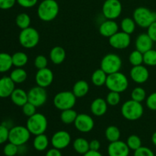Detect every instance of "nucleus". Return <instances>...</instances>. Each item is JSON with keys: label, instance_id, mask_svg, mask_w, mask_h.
Segmentation results:
<instances>
[{"label": "nucleus", "instance_id": "1", "mask_svg": "<svg viewBox=\"0 0 156 156\" xmlns=\"http://www.w3.org/2000/svg\"><path fill=\"white\" fill-rule=\"evenodd\" d=\"M59 6L56 0H43L37 7V16L41 21L49 22L57 17Z\"/></svg>", "mask_w": 156, "mask_h": 156}, {"label": "nucleus", "instance_id": "2", "mask_svg": "<svg viewBox=\"0 0 156 156\" xmlns=\"http://www.w3.org/2000/svg\"><path fill=\"white\" fill-rule=\"evenodd\" d=\"M144 113V108L140 102L128 100L121 107V114L126 120L134 121L141 118Z\"/></svg>", "mask_w": 156, "mask_h": 156}, {"label": "nucleus", "instance_id": "3", "mask_svg": "<svg viewBox=\"0 0 156 156\" xmlns=\"http://www.w3.org/2000/svg\"><path fill=\"white\" fill-rule=\"evenodd\" d=\"M105 85L110 91L122 93L127 89L129 86V80L123 73L117 72L108 75Z\"/></svg>", "mask_w": 156, "mask_h": 156}, {"label": "nucleus", "instance_id": "4", "mask_svg": "<svg viewBox=\"0 0 156 156\" xmlns=\"http://www.w3.org/2000/svg\"><path fill=\"white\" fill-rule=\"evenodd\" d=\"M26 126L32 135H40L46 132L48 126V120L45 115L41 113H36L28 117Z\"/></svg>", "mask_w": 156, "mask_h": 156}, {"label": "nucleus", "instance_id": "5", "mask_svg": "<svg viewBox=\"0 0 156 156\" xmlns=\"http://www.w3.org/2000/svg\"><path fill=\"white\" fill-rule=\"evenodd\" d=\"M133 18L136 25L143 28H147L151 24L156 21V12L146 7H138L134 10Z\"/></svg>", "mask_w": 156, "mask_h": 156}, {"label": "nucleus", "instance_id": "6", "mask_svg": "<svg viewBox=\"0 0 156 156\" xmlns=\"http://www.w3.org/2000/svg\"><path fill=\"white\" fill-rule=\"evenodd\" d=\"M77 98L75 96L73 91H62L57 93L53 98V105L56 109L59 111L73 108L76 103Z\"/></svg>", "mask_w": 156, "mask_h": 156}, {"label": "nucleus", "instance_id": "7", "mask_svg": "<svg viewBox=\"0 0 156 156\" xmlns=\"http://www.w3.org/2000/svg\"><path fill=\"white\" fill-rule=\"evenodd\" d=\"M31 133L27 126H15L9 129V142L18 146L25 145L29 141Z\"/></svg>", "mask_w": 156, "mask_h": 156}, {"label": "nucleus", "instance_id": "8", "mask_svg": "<svg viewBox=\"0 0 156 156\" xmlns=\"http://www.w3.org/2000/svg\"><path fill=\"white\" fill-rule=\"evenodd\" d=\"M20 44L26 49L34 48L40 41V34L37 30L32 27L23 29L18 36Z\"/></svg>", "mask_w": 156, "mask_h": 156}, {"label": "nucleus", "instance_id": "9", "mask_svg": "<svg viewBox=\"0 0 156 156\" xmlns=\"http://www.w3.org/2000/svg\"><path fill=\"white\" fill-rule=\"evenodd\" d=\"M122 67V59L115 53H108L101 61V69L108 75L120 72Z\"/></svg>", "mask_w": 156, "mask_h": 156}, {"label": "nucleus", "instance_id": "10", "mask_svg": "<svg viewBox=\"0 0 156 156\" xmlns=\"http://www.w3.org/2000/svg\"><path fill=\"white\" fill-rule=\"evenodd\" d=\"M122 9L120 0H105L102 6V14L106 19L115 20L121 15Z\"/></svg>", "mask_w": 156, "mask_h": 156}, {"label": "nucleus", "instance_id": "11", "mask_svg": "<svg viewBox=\"0 0 156 156\" xmlns=\"http://www.w3.org/2000/svg\"><path fill=\"white\" fill-rule=\"evenodd\" d=\"M27 98H28V102L31 103L37 108H39L45 105L47 101L48 94L45 88L37 85L27 91Z\"/></svg>", "mask_w": 156, "mask_h": 156}, {"label": "nucleus", "instance_id": "12", "mask_svg": "<svg viewBox=\"0 0 156 156\" xmlns=\"http://www.w3.org/2000/svg\"><path fill=\"white\" fill-rule=\"evenodd\" d=\"M131 43L130 34L123 31H118L109 37V44L116 50L126 49Z\"/></svg>", "mask_w": 156, "mask_h": 156}, {"label": "nucleus", "instance_id": "13", "mask_svg": "<svg viewBox=\"0 0 156 156\" xmlns=\"http://www.w3.org/2000/svg\"><path fill=\"white\" fill-rule=\"evenodd\" d=\"M71 140V136L67 131L59 130L52 136L50 143L53 148L62 150L69 146Z\"/></svg>", "mask_w": 156, "mask_h": 156}, {"label": "nucleus", "instance_id": "14", "mask_svg": "<svg viewBox=\"0 0 156 156\" xmlns=\"http://www.w3.org/2000/svg\"><path fill=\"white\" fill-rule=\"evenodd\" d=\"M76 129L81 133H89L94 126V121L92 117L87 114H78L74 122Z\"/></svg>", "mask_w": 156, "mask_h": 156}, {"label": "nucleus", "instance_id": "15", "mask_svg": "<svg viewBox=\"0 0 156 156\" xmlns=\"http://www.w3.org/2000/svg\"><path fill=\"white\" fill-rule=\"evenodd\" d=\"M54 75L52 70L49 68L41 69H38L35 75V82L37 85L42 88H47L50 86L53 82Z\"/></svg>", "mask_w": 156, "mask_h": 156}, {"label": "nucleus", "instance_id": "16", "mask_svg": "<svg viewBox=\"0 0 156 156\" xmlns=\"http://www.w3.org/2000/svg\"><path fill=\"white\" fill-rule=\"evenodd\" d=\"M130 149L126 143L120 140L112 142L108 147V154L109 156H129Z\"/></svg>", "mask_w": 156, "mask_h": 156}, {"label": "nucleus", "instance_id": "17", "mask_svg": "<svg viewBox=\"0 0 156 156\" xmlns=\"http://www.w3.org/2000/svg\"><path fill=\"white\" fill-rule=\"evenodd\" d=\"M129 76L134 82L137 84H143L147 82L149 78L148 69L143 65L133 66L129 72Z\"/></svg>", "mask_w": 156, "mask_h": 156}, {"label": "nucleus", "instance_id": "18", "mask_svg": "<svg viewBox=\"0 0 156 156\" xmlns=\"http://www.w3.org/2000/svg\"><path fill=\"white\" fill-rule=\"evenodd\" d=\"M119 25L114 20L106 19L99 26V33L105 37H111L118 32Z\"/></svg>", "mask_w": 156, "mask_h": 156}, {"label": "nucleus", "instance_id": "19", "mask_svg": "<svg viewBox=\"0 0 156 156\" xmlns=\"http://www.w3.org/2000/svg\"><path fill=\"white\" fill-rule=\"evenodd\" d=\"M154 41L150 38L147 33L140 34L136 39V50L144 53L153 47Z\"/></svg>", "mask_w": 156, "mask_h": 156}, {"label": "nucleus", "instance_id": "20", "mask_svg": "<svg viewBox=\"0 0 156 156\" xmlns=\"http://www.w3.org/2000/svg\"><path fill=\"white\" fill-rule=\"evenodd\" d=\"M15 89V83L9 76H3L0 79V98H6L10 97Z\"/></svg>", "mask_w": 156, "mask_h": 156}, {"label": "nucleus", "instance_id": "21", "mask_svg": "<svg viewBox=\"0 0 156 156\" xmlns=\"http://www.w3.org/2000/svg\"><path fill=\"white\" fill-rule=\"evenodd\" d=\"M108 107V105L106 100L101 98H98L91 102L90 109H91V112L93 115L96 116V117H101L107 113Z\"/></svg>", "mask_w": 156, "mask_h": 156}, {"label": "nucleus", "instance_id": "22", "mask_svg": "<svg viewBox=\"0 0 156 156\" xmlns=\"http://www.w3.org/2000/svg\"><path fill=\"white\" fill-rule=\"evenodd\" d=\"M12 103L16 106L22 107L28 102L27 92L21 88H15L10 96Z\"/></svg>", "mask_w": 156, "mask_h": 156}, {"label": "nucleus", "instance_id": "23", "mask_svg": "<svg viewBox=\"0 0 156 156\" xmlns=\"http://www.w3.org/2000/svg\"><path fill=\"white\" fill-rule=\"evenodd\" d=\"M66 57L65 50L62 47L56 46L53 47L50 52V59L53 64L59 65L62 63Z\"/></svg>", "mask_w": 156, "mask_h": 156}, {"label": "nucleus", "instance_id": "24", "mask_svg": "<svg viewBox=\"0 0 156 156\" xmlns=\"http://www.w3.org/2000/svg\"><path fill=\"white\" fill-rule=\"evenodd\" d=\"M73 93L77 98H81L86 95L89 91V85L85 80L77 81L73 87Z\"/></svg>", "mask_w": 156, "mask_h": 156}, {"label": "nucleus", "instance_id": "25", "mask_svg": "<svg viewBox=\"0 0 156 156\" xmlns=\"http://www.w3.org/2000/svg\"><path fill=\"white\" fill-rule=\"evenodd\" d=\"M49 139L44 133L35 136L33 140V146L35 150L38 152L45 151L48 148Z\"/></svg>", "mask_w": 156, "mask_h": 156}, {"label": "nucleus", "instance_id": "26", "mask_svg": "<svg viewBox=\"0 0 156 156\" xmlns=\"http://www.w3.org/2000/svg\"><path fill=\"white\" fill-rule=\"evenodd\" d=\"M108 74L101 69H96L91 75V82L94 86L101 87L106 84Z\"/></svg>", "mask_w": 156, "mask_h": 156}, {"label": "nucleus", "instance_id": "27", "mask_svg": "<svg viewBox=\"0 0 156 156\" xmlns=\"http://www.w3.org/2000/svg\"><path fill=\"white\" fill-rule=\"evenodd\" d=\"M73 146L74 150L77 153L81 154V155H84L88 151L90 150L89 142L85 140V138H82V137L76 139L73 142Z\"/></svg>", "mask_w": 156, "mask_h": 156}, {"label": "nucleus", "instance_id": "28", "mask_svg": "<svg viewBox=\"0 0 156 156\" xmlns=\"http://www.w3.org/2000/svg\"><path fill=\"white\" fill-rule=\"evenodd\" d=\"M13 66L12 55L7 53H0V73L9 71Z\"/></svg>", "mask_w": 156, "mask_h": 156}, {"label": "nucleus", "instance_id": "29", "mask_svg": "<svg viewBox=\"0 0 156 156\" xmlns=\"http://www.w3.org/2000/svg\"><path fill=\"white\" fill-rule=\"evenodd\" d=\"M9 77L15 84H21L26 81L27 73L23 68H15L11 72Z\"/></svg>", "mask_w": 156, "mask_h": 156}, {"label": "nucleus", "instance_id": "30", "mask_svg": "<svg viewBox=\"0 0 156 156\" xmlns=\"http://www.w3.org/2000/svg\"><path fill=\"white\" fill-rule=\"evenodd\" d=\"M13 66L15 68H23L28 62V56L24 52H16L12 56Z\"/></svg>", "mask_w": 156, "mask_h": 156}, {"label": "nucleus", "instance_id": "31", "mask_svg": "<svg viewBox=\"0 0 156 156\" xmlns=\"http://www.w3.org/2000/svg\"><path fill=\"white\" fill-rule=\"evenodd\" d=\"M77 116V112L73 108L64 110V111H62L60 114V120L65 124H71V123H74Z\"/></svg>", "mask_w": 156, "mask_h": 156}, {"label": "nucleus", "instance_id": "32", "mask_svg": "<svg viewBox=\"0 0 156 156\" xmlns=\"http://www.w3.org/2000/svg\"><path fill=\"white\" fill-rule=\"evenodd\" d=\"M120 130L117 126H109L107 127L105 130V137L107 140L110 143L120 140Z\"/></svg>", "mask_w": 156, "mask_h": 156}, {"label": "nucleus", "instance_id": "33", "mask_svg": "<svg viewBox=\"0 0 156 156\" xmlns=\"http://www.w3.org/2000/svg\"><path fill=\"white\" fill-rule=\"evenodd\" d=\"M136 26V24L135 21L133 20V18H124L120 23V27H121L122 31L125 32L128 34H131L135 31Z\"/></svg>", "mask_w": 156, "mask_h": 156}, {"label": "nucleus", "instance_id": "34", "mask_svg": "<svg viewBox=\"0 0 156 156\" xmlns=\"http://www.w3.org/2000/svg\"><path fill=\"white\" fill-rule=\"evenodd\" d=\"M30 17L27 13H20L15 18V24L21 30L30 27Z\"/></svg>", "mask_w": 156, "mask_h": 156}, {"label": "nucleus", "instance_id": "35", "mask_svg": "<svg viewBox=\"0 0 156 156\" xmlns=\"http://www.w3.org/2000/svg\"><path fill=\"white\" fill-rule=\"evenodd\" d=\"M143 63L149 66H156V50L151 49L143 53Z\"/></svg>", "mask_w": 156, "mask_h": 156}, {"label": "nucleus", "instance_id": "36", "mask_svg": "<svg viewBox=\"0 0 156 156\" xmlns=\"http://www.w3.org/2000/svg\"><path fill=\"white\" fill-rule=\"evenodd\" d=\"M131 99L136 101L137 102H142L146 100V90L142 87H136L132 91H131Z\"/></svg>", "mask_w": 156, "mask_h": 156}, {"label": "nucleus", "instance_id": "37", "mask_svg": "<svg viewBox=\"0 0 156 156\" xmlns=\"http://www.w3.org/2000/svg\"><path fill=\"white\" fill-rule=\"evenodd\" d=\"M129 61L133 66L142 65L143 63V53L137 50H133L129 54Z\"/></svg>", "mask_w": 156, "mask_h": 156}, {"label": "nucleus", "instance_id": "38", "mask_svg": "<svg viewBox=\"0 0 156 156\" xmlns=\"http://www.w3.org/2000/svg\"><path fill=\"white\" fill-rule=\"evenodd\" d=\"M126 144L130 150L136 151L142 146V141L140 136L136 135L129 136L126 140Z\"/></svg>", "mask_w": 156, "mask_h": 156}, {"label": "nucleus", "instance_id": "39", "mask_svg": "<svg viewBox=\"0 0 156 156\" xmlns=\"http://www.w3.org/2000/svg\"><path fill=\"white\" fill-rule=\"evenodd\" d=\"M120 100H121L120 93L110 91V92L107 94L106 101L110 106H117L120 104Z\"/></svg>", "mask_w": 156, "mask_h": 156}, {"label": "nucleus", "instance_id": "40", "mask_svg": "<svg viewBox=\"0 0 156 156\" xmlns=\"http://www.w3.org/2000/svg\"><path fill=\"white\" fill-rule=\"evenodd\" d=\"M3 153L5 156H15L18 153V146L9 142L3 148Z\"/></svg>", "mask_w": 156, "mask_h": 156}, {"label": "nucleus", "instance_id": "41", "mask_svg": "<svg viewBox=\"0 0 156 156\" xmlns=\"http://www.w3.org/2000/svg\"><path fill=\"white\" fill-rule=\"evenodd\" d=\"M34 66L37 69H41L47 68L48 60H47V58L44 55H38L34 59Z\"/></svg>", "mask_w": 156, "mask_h": 156}, {"label": "nucleus", "instance_id": "42", "mask_svg": "<svg viewBox=\"0 0 156 156\" xmlns=\"http://www.w3.org/2000/svg\"><path fill=\"white\" fill-rule=\"evenodd\" d=\"M22 108V112L26 117H30L31 116H33L34 114H35L37 113V107L34 106V105H32L30 102H27L26 103L24 106L21 107Z\"/></svg>", "mask_w": 156, "mask_h": 156}, {"label": "nucleus", "instance_id": "43", "mask_svg": "<svg viewBox=\"0 0 156 156\" xmlns=\"http://www.w3.org/2000/svg\"><path fill=\"white\" fill-rule=\"evenodd\" d=\"M9 129L3 125L2 123L0 124V145L3 144L5 142L9 141Z\"/></svg>", "mask_w": 156, "mask_h": 156}, {"label": "nucleus", "instance_id": "44", "mask_svg": "<svg viewBox=\"0 0 156 156\" xmlns=\"http://www.w3.org/2000/svg\"><path fill=\"white\" fill-rule=\"evenodd\" d=\"M146 106L151 111H156V92H153L146 98Z\"/></svg>", "mask_w": 156, "mask_h": 156}, {"label": "nucleus", "instance_id": "45", "mask_svg": "<svg viewBox=\"0 0 156 156\" xmlns=\"http://www.w3.org/2000/svg\"><path fill=\"white\" fill-rule=\"evenodd\" d=\"M134 156H155V154L149 148L141 146L134 151Z\"/></svg>", "mask_w": 156, "mask_h": 156}, {"label": "nucleus", "instance_id": "46", "mask_svg": "<svg viewBox=\"0 0 156 156\" xmlns=\"http://www.w3.org/2000/svg\"><path fill=\"white\" fill-rule=\"evenodd\" d=\"M38 0H17V3L20 6L25 9H30V8L34 7L37 3Z\"/></svg>", "mask_w": 156, "mask_h": 156}, {"label": "nucleus", "instance_id": "47", "mask_svg": "<svg viewBox=\"0 0 156 156\" xmlns=\"http://www.w3.org/2000/svg\"><path fill=\"white\" fill-rule=\"evenodd\" d=\"M17 0H0V9L8 10L13 7Z\"/></svg>", "mask_w": 156, "mask_h": 156}, {"label": "nucleus", "instance_id": "48", "mask_svg": "<svg viewBox=\"0 0 156 156\" xmlns=\"http://www.w3.org/2000/svg\"><path fill=\"white\" fill-rule=\"evenodd\" d=\"M147 34L154 42H156V21L147 27Z\"/></svg>", "mask_w": 156, "mask_h": 156}, {"label": "nucleus", "instance_id": "49", "mask_svg": "<svg viewBox=\"0 0 156 156\" xmlns=\"http://www.w3.org/2000/svg\"><path fill=\"white\" fill-rule=\"evenodd\" d=\"M89 148L90 150L99 151L101 148L100 142L97 140H92L91 142H89Z\"/></svg>", "mask_w": 156, "mask_h": 156}, {"label": "nucleus", "instance_id": "50", "mask_svg": "<svg viewBox=\"0 0 156 156\" xmlns=\"http://www.w3.org/2000/svg\"><path fill=\"white\" fill-rule=\"evenodd\" d=\"M45 156H62V153H61L59 149H56V148H52L47 151Z\"/></svg>", "mask_w": 156, "mask_h": 156}, {"label": "nucleus", "instance_id": "51", "mask_svg": "<svg viewBox=\"0 0 156 156\" xmlns=\"http://www.w3.org/2000/svg\"><path fill=\"white\" fill-rule=\"evenodd\" d=\"M83 156H103L102 154L99 151H94V150H89L84 154Z\"/></svg>", "mask_w": 156, "mask_h": 156}, {"label": "nucleus", "instance_id": "52", "mask_svg": "<svg viewBox=\"0 0 156 156\" xmlns=\"http://www.w3.org/2000/svg\"><path fill=\"white\" fill-rule=\"evenodd\" d=\"M152 142L154 144V146L156 147V132L154 133L152 136Z\"/></svg>", "mask_w": 156, "mask_h": 156}, {"label": "nucleus", "instance_id": "53", "mask_svg": "<svg viewBox=\"0 0 156 156\" xmlns=\"http://www.w3.org/2000/svg\"><path fill=\"white\" fill-rule=\"evenodd\" d=\"M155 50H156V42H155Z\"/></svg>", "mask_w": 156, "mask_h": 156}, {"label": "nucleus", "instance_id": "54", "mask_svg": "<svg viewBox=\"0 0 156 156\" xmlns=\"http://www.w3.org/2000/svg\"><path fill=\"white\" fill-rule=\"evenodd\" d=\"M104 1H105V0H104Z\"/></svg>", "mask_w": 156, "mask_h": 156}]
</instances>
